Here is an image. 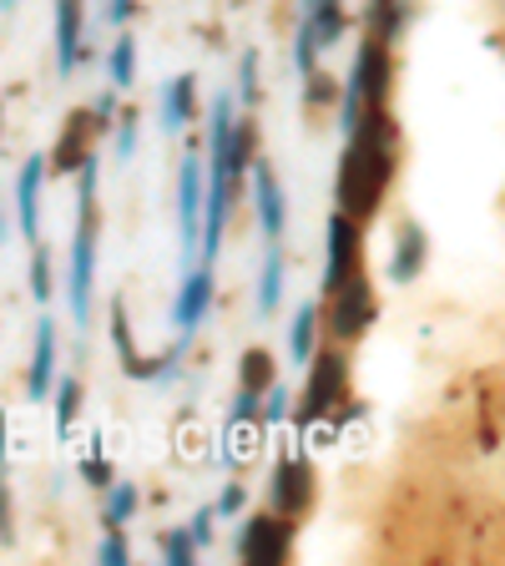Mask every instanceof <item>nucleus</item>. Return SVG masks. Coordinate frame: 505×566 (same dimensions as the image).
<instances>
[{
    "label": "nucleus",
    "mask_w": 505,
    "mask_h": 566,
    "mask_svg": "<svg viewBox=\"0 0 505 566\" xmlns=\"http://www.w3.org/2000/svg\"><path fill=\"white\" fill-rule=\"evenodd\" d=\"M188 117H192V76H172L162 92V132L177 137V132L188 127Z\"/></svg>",
    "instance_id": "nucleus-17"
},
{
    "label": "nucleus",
    "mask_w": 505,
    "mask_h": 566,
    "mask_svg": "<svg viewBox=\"0 0 505 566\" xmlns=\"http://www.w3.org/2000/svg\"><path fill=\"white\" fill-rule=\"evenodd\" d=\"M314 329H318V308L304 304L294 314V329H288V359H294V365H308V354H314Z\"/></svg>",
    "instance_id": "nucleus-20"
},
{
    "label": "nucleus",
    "mask_w": 505,
    "mask_h": 566,
    "mask_svg": "<svg viewBox=\"0 0 505 566\" xmlns=\"http://www.w3.org/2000/svg\"><path fill=\"white\" fill-rule=\"evenodd\" d=\"M253 208H259V223H263V238L269 243H283V188H278V177H273L269 163H259L253 157Z\"/></svg>",
    "instance_id": "nucleus-11"
},
{
    "label": "nucleus",
    "mask_w": 505,
    "mask_h": 566,
    "mask_svg": "<svg viewBox=\"0 0 505 566\" xmlns=\"http://www.w3.org/2000/svg\"><path fill=\"white\" fill-rule=\"evenodd\" d=\"M82 172V192H76V243H71V279H66V294H71V318H76V329L92 324V283H96V157L86 153V163L76 167Z\"/></svg>",
    "instance_id": "nucleus-2"
},
{
    "label": "nucleus",
    "mask_w": 505,
    "mask_h": 566,
    "mask_svg": "<svg viewBox=\"0 0 505 566\" xmlns=\"http://www.w3.org/2000/svg\"><path fill=\"white\" fill-rule=\"evenodd\" d=\"M389 82H394V61L379 35H369L365 46L354 51V71H349V92H344V132H354L365 106H385L389 102Z\"/></svg>",
    "instance_id": "nucleus-3"
},
{
    "label": "nucleus",
    "mask_w": 505,
    "mask_h": 566,
    "mask_svg": "<svg viewBox=\"0 0 505 566\" xmlns=\"http://www.w3.org/2000/svg\"><path fill=\"white\" fill-rule=\"evenodd\" d=\"M314 51H318L314 25L298 21V41H294V66H298V76H314Z\"/></svg>",
    "instance_id": "nucleus-26"
},
{
    "label": "nucleus",
    "mask_w": 505,
    "mask_h": 566,
    "mask_svg": "<svg viewBox=\"0 0 505 566\" xmlns=\"http://www.w3.org/2000/svg\"><path fill=\"white\" fill-rule=\"evenodd\" d=\"M375 289H369L365 269L354 273V279H344L339 289L329 294V329L339 334V339H359V334L375 324Z\"/></svg>",
    "instance_id": "nucleus-5"
},
{
    "label": "nucleus",
    "mask_w": 505,
    "mask_h": 566,
    "mask_svg": "<svg viewBox=\"0 0 505 566\" xmlns=\"http://www.w3.org/2000/svg\"><path fill=\"white\" fill-rule=\"evenodd\" d=\"M243 501H248V491H243V485H228V491H223V501H218V506H212V511H223V516H238V511H243Z\"/></svg>",
    "instance_id": "nucleus-32"
},
{
    "label": "nucleus",
    "mask_w": 505,
    "mask_h": 566,
    "mask_svg": "<svg viewBox=\"0 0 505 566\" xmlns=\"http://www.w3.org/2000/svg\"><path fill=\"white\" fill-rule=\"evenodd\" d=\"M248 415H259V395H253V389H238V405H233V420H248Z\"/></svg>",
    "instance_id": "nucleus-34"
},
{
    "label": "nucleus",
    "mask_w": 505,
    "mask_h": 566,
    "mask_svg": "<svg viewBox=\"0 0 505 566\" xmlns=\"http://www.w3.org/2000/svg\"><path fill=\"white\" fill-rule=\"evenodd\" d=\"M238 96H243V106H259V51H243V61H238Z\"/></svg>",
    "instance_id": "nucleus-24"
},
{
    "label": "nucleus",
    "mask_w": 505,
    "mask_h": 566,
    "mask_svg": "<svg viewBox=\"0 0 505 566\" xmlns=\"http://www.w3.org/2000/svg\"><path fill=\"white\" fill-rule=\"evenodd\" d=\"M349 395V359H344L339 349H324V354H308V385H304V410H298V420H318L324 410H334V405Z\"/></svg>",
    "instance_id": "nucleus-4"
},
{
    "label": "nucleus",
    "mask_w": 505,
    "mask_h": 566,
    "mask_svg": "<svg viewBox=\"0 0 505 566\" xmlns=\"http://www.w3.org/2000/svg\"><path fill=\"white\" fill-rule=\"evenodd\" d=\"M273 375H278V365H273L269 349H243V359H238V385L263 395V389L273 385Z\"/></svg>",
    "instance_id": "nucleus-18"
},
{
    "label": "nucleus",
    "mask_w": 505,
    "mask_h": 566,
    "mask_svg": "<svg viewBox=\"0 0 505 566\" xmlns=\"http://www.w3.org/2000/svg\"><path fill=\"white\" fill-rule=\"evenodd\" d=\"M96 556H102L106 566H127V562H131V552H127V542H122V531H112V536L102 542V552H96Z\"/></svg>",
    "instance_id": "nucleus-29"
},
{
    "label": "nucleus",
    "mask_w": 505,
    "mask_h": 566,
    "mask_svg": "<svg viewBox=\"0 0 505 566\" xmlns=\"http://www.w3.org/2000/svg\"><path fill=\"white\" fill-rule=\"evenodd\" d=\"M263 395H269V410H263V420H269V424H278L283 420V415H288V389H263Z\"/></svg>",
    "instance_id": "nucleus-31"
},
{
    "label": "nucleus",
    "mask_w": 505,
    "mask_h": 566,
    "mask_svg": "<svg viewBox=\"0 0 505 566\" xmlns=\"http://www.w3.org/2000/svg\"><path fill=\"white\" fill-rule=\"evenodd\" d=\"M51 289H56V279H51V259H46V248H35L31 253V294H35V304H46Z\"/></svg>",
    "instance_id": "nucleus-25"
},
{
    "label": "nucleus",
    "mask_w": 505,
    "mask_h": 566,
    "mask_svg": "<svg viewBox=\"0 0 505 566\" xmlns=\"http://www.w3.org/2000/svg\"><path fill=\"white\" fill-rule=\"evenodd\" d=\"M283 294V243H269V259L259 273V314H273Z\"/></svg>",
    "instance_id": "nucleus-19"
},
{
    "label": "nucleus",
    "mask_w": 505,
    "mask_h": 566,
    "mask_svg": "<svg viewBox=\"0 0 505 566\" xmlns=\"http://www.w3.org/2000/svg\"><path fill=\"white\" fill-rule=\"evenodd\" d=\"M177 218H182V259H198V218H202V153L182 157L177 172Z\"/></svg>",
    "instance_id": "nucleus-8"
},
{
    "label": "nucleus",
    "mask_w": 505,
    "mask_h": 566,
    "mask_svg": "<svg viewBox=\"0 0 505 566\" xmlns=\"http://www.w3.org/2000/svg\"><path fill=\"white\" fill-rule=\"evenodd\" d=\"M430 259V238H424L420 223H404L400 228V243H394V259H389V279L394 283H414Z\"/></svg>",
    "instance_id": "nucleus-16"
},
{
    "label": "nucleus",
    "mask_w": 505,
    "mask_h": 566,
    "mask_svg": "<svg viewBox=\"0 0 505 566\" xmlns=\"http://www.w3.org/2000/svg\"><path fill=\"white\" fill-rule=\"evenodd\" d=\"M0 542H11V506H6V455H0Z\"/></svg>",
    "instance_id": "nucleus-33"
},
{
    "label": "nucleus",
    "mask_w": 505,
    "mask_h": 566,
    "mask_svg": "<svg viewBox=\"0 0 505 566\" xmlns=\"http://www.w3.org/2000/svg\"><path fill=\"white\" fill-rule=\"evenodd\" d=\"M339 6H344V0H308L304 11H339Z\"/></svg>",
    "instance_id": "nucleus-37"
},
{
    "label": "nucleus",
    "mask_w": 505,
    "mask_h": 566,
    "mask_svg": "<svg viewBox=\"0 0 505 566\" xmlns=\"http://www.w3.org/2000/svg\"><path fill=\"white\" fill-rule=\"evenodd\" d=\"M51 385H56V324L41 314V324H35L31 375H25V395H31V400H46Z\"/></svg>",
    "instance_id": "nucleus-14"
},
{
    "label": "nucleus",
    "mask_w": 505,
    "mask_h": 566,
    "mask_svg": "<svg viewBox=\"0 0 505 566\" xmlns=\"http://www.w3.org/2000/svg\"><path fill=\"white\" fill-rule=\"evenodd\" d=\"M76 410H82V385H76V379H61V385H56V430H61V436L71 430Z\"/></svg>",
    "instance_id": "nucleus-22"
},
{
    "label": "nucleus",
    "mask_w": 505,
    "mask_h": 566,
    "mask_svg": "<svg viewBox=\"0 0 505 566\" xmlns=\"http://www.w3.org/2000/svg\"><path fill=\"white\" fill-rule=\"evenodd\" d=\"M375 6H389V0H375Z\"/></svg>",
    "instance_id": "nucleus-38"
},
{
    "label": "nucleus",
    "mask_w": 505,
    "mask_h": 566,
    "mask_svg": "<svg viewBox=\"0 0 505 566\" xmlns=\"http://www.w3.org/2000/svg\"><path fill=\"white\" fill-rule=\"evenodd\" d=\"M208 308H212V263H198V269H188L182 294H177V304H172L177 339H192V334H198V324L208 318Z\"/></svg>",
    "instance_id": "nucleus-9"
},
{
    "label": "nucleus",
    "mask_w": 505,
    "mask_h": 566,
    "mask_svg": "<svg viewBox=\"0 0 505 566\" xmlns=\"http://www.w3.org/2000/svg\"><path fill=\"white\" fill-rule=\"evenodd\" d=\"M131 6H137V0H106V21L112 25H122L131 15Z\"/></svg>",
    "instance_id": "nucleus-35"
},
{
    "label": "nucleus",
    "mask_w": 505,
    "mask_h": 566,
    "mask_svg": "<svg viewBox=\"0 0 505 566\" xmlns=\"http://www.w3.org/2000/svg\"><path fill=\"white\" fill-rule=\"evenodd\" d=\"M365 269V238H359V223L334 212L329 218V263H324V294H334L344 279Z\"/></svg>",
    "instance_id": "nucleus-6"
},
{
    "label": "nucleus",
    "mask_w": 505,
    "mask_h": 566,
    "mask_svg": "<svg viewBox=\"0 0 505 566\" xmlns=\"http://www.w3.org/2000/svg\"><path fill=\"white\" fill-rule=\"evenodd\" d=\"M162 552H167V562H172V566H188L192 552H198V542H192L188 531H167V536H162Z\"/></svg>",
    "instance_id": "nucleus-27"
},
{
    "label": "nucleus",
    "mask_w": 505,
    "mask_h": 566,
    "mask_svg": "<svg viewBox=\"0 0 505 566\" xmlns=\"http://www.w3.org/2000/svg\"><path fill=\"white\" fill-rule=\"evenodd\" d=\"M106 71H112V86H122V92L137 82V35H127V31L117 35V46H112V61H106Z\"/></svg>",
    "instance_id": "nucleus-21"
},
{
    "label": "nucleus",
    "mask_w": 505,
    "mask_h": 566,
    "mask_svg": "<svg viewBox=\"0 0 505 566\" xmlns=\"http://www.w3.org/2000/svg\"><path fill=\"white\" fill-rule=\"evenodd\" d=\"M92 132H96L92 112H71L56 147H51V172H76V167L86 163V153H92Z\"/></svg>",
    "instance_id": "nucleus-13"
},
{
    "label": "nucleus",
    "mask_w": 505,
    "mask_h": 566,
    "mask_svg": "<svg viewBox=\"0 0 505 566\" xmlns=\"http://www.w3.org/2000/svg\"><path fill=\"white\" fill-rule=\"evenodd\" d=\"M273 506L283 516H304L314 506V465L304 455L278 460V471H273Z\"/></svg>",
    "instance_id": "nucleus-10"
},
{
    "label": "nucleus",
    "mask_w": 505,
    "mask_h": 566,
    "mask_svg": "<svg viewBox=\"0 0 505 566\" xmlns=\"http://www.w3.org/2000/svg\"><path fill=\"white\" fill-rule=\"evenodd\" d=\"M131 511H137V485L122 481L117 491H112V501H106V526L122 531V521H131Z\"/></svg>",
    "instance_id": "nucleus-23"
},
{
    "label": "nucleus",
    "mask_w": 505,
    "mask_h": 566,
    "mask_svg": "<svg viewBox=\"0 0 505 566\" xmlns=\"http://www.w3.org/2000/svg\"><path fill=\"white\" fill-rule=\"evenodd\" d=\"M41 182H46V157L35 153L15 177V218H21V238H31V243L41 233Z\"/></svg>",
    "instance_id": "nucleus-12"
},
{
    "label": "nucleus",
    "mask_w": 505,
    "mask_h": 566,
    "mask_svg": "<svg viewBox=\"0 0 505 566\" xmlns=\"http://www.w3.org/2000/svg\"><path fill=\"white\" fill-rule=\"evenodd\" d=\"M212 516H218V511H212V506H202L198 516H192L188 536H192V542H198V546H208V542H212Z\"/></svg>",
    "instance_id": "nucleus-30"
},
{
    "label": "nucleus",
    "mask_w": 505,
    "mask_h": 566,
    "mask_svg": "<svg viewBox=\"0 0 505 566\" xmlns=\"http://www.w3.org/2000/svg\"><path fill=\"white\" fill-rule=\"evenodd\" d=\"M137 153V112H122V132H117V157L127 163V157Z\"/></svg>",
    "instance_id": "nucleus-28"
},
{
    "label": "nucleus",
    "mask_w": 505,
    "mask_h": 566,
    "mask_svg": "<svg viewBox=\"0 0 505 566\" xmlns=\"http://www.w3.org/2000/svg\"><path fill=\"white\" fill-rule=\"evenodd\" d=\"M389 182H394V122H389V106H365L339 157V177H334L339 212L354 223H369Z\"/></svg>",
    "instance_id": "nucleus-1"
},
{
    "label": "nucleus",
    "mask_w": 505,
    "mask_h": 566,
    "mask_svg": "<svg viewBox=\"0 0 505 566\" xmlns=\"http://www.w3.org/2000/svg\"><path fill=\"white\" fill-rule=\"evenodd\" d=\"M288 546H294V526H288V516H253L243 526V536H238V556H243L248 566H273L288 556Z\"/></svg>",
    "instance_id": "nucleus-7"
},
{
    "label": "nucleus",
    "mask_w": 505,
    "mask_h": 566,
    "mask_svg": "<svg viewBox=\"0 0 505 566\" xmlns=\"http://www.w3.org/2000/svg\"><path fill=\"white\" fill-rule=\"evenodd\" d=\"M82 61V0H56V71L71 76Z\"/></svg>",
    "instance_id": "nucleus-15"
},
{
    "label": "nucleus",
    "mask_w": 505,
    "mask_h": 566,
    "mask_svg": "<svg viewBox=\"0 0 505 566\" xmlns=\"http://www.w3.org/2000/svg\"><path fill=\"white\" fill-rule=\"evenodd\" d=\"M86 475H92V481H96V485H102V481H106V465H102V455H92V460H86Z\"/></svg>",
    "instance_id": "nucleus-36"
}]
</instances>
